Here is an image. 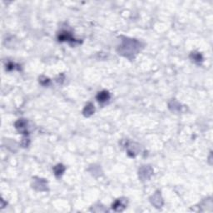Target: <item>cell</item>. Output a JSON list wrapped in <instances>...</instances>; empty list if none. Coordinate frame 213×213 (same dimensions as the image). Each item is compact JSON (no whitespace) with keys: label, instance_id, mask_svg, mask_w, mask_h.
<instances>
[{"label":"cell","instance_id":"cell-1","mask_svg":"<svg viewBox=\"0 0 213 213\" xmlns=\"http://www.w3.org/2000/svg\"><path fill=\"white\" fill-rule=\"evenodd\" d=\"M140 43L136 40H127L121 46V52L125 54V56L129 57V54L133 55L137 52Z\"/></svg>","mask_w":213,"mask_h":213},{"label":"cell","instance_id":"cell-2","mask_svg":"<svg viewBox=\"0 0 213 213\" xmlns=\"http://www.w3.org/2000/svg\"><path fill=\"white\" fill-rule=\"evenodd\" d=\"M126 206H127V203H126L125 200L117 199L113 204V209L114 211H116V212H122L126 208Z\"/></svg>","mask_w":213,"mask_h":213},{"label":"cell","instance_id":"cell-3","mask_svg":"<svg viewBox=\"0 0 213 213\" xmlns=\"http://www.w3.org/2000/svg\"><path fill=\"white\" fill-rule=\"evenodd\" d=\"M15 127L17 130L19 132L23 133V134H28V131H27V122L25 120L19 119L18 122H16Z\"/></svg>","mask_w":213,"mask_h":213},{"label":"cell","instance_id":"cell-4","mask_svg":"<svg viewBox=\"0 0 213 213\" xmlns=\"http://www.w3.org/2000/svg\"><path fill=\"white\" fill-rule=\"evenodd\" d=\"M97 99L99 103H106L110 99V94L108 91H102L97 95Z\"/></svg>","mask_w":213,"mask_h":213},{"label":"cell","instance_id":"cell-5","mask_svg":"<svg viewBox=\"0 0 213 213\" xmlns=\"http://www.w3.org/2000/svg\"><path fill=\"white\" fill-rule=\"evenodd\" d=\"M58 39L59 41H75L68 32H63L62 33H60V35L58 36Z\"/></svg>","mask_w":213,"mask_h":213},{"label":"cell","instance_id":"cell-6","mask_svg":"<svg viewBox=\"0 0 213 213\" xmlns=\"http://www.w3.org/2000/svg\"><path fill=\"white\" fill-rule=\"evenodd\" d=\"M94 113V106L92 103H88L83 110V114L86 117H90Z\"/></svg>","mask_w":213,"mask_h":213},{"label":"cell","instance_id":"cell-7","mask_svg":"<svg viewBox=\"0 0 213 213\" xmlns=\"http://www.w3.org/2000/svg\"><path fill=\"white\" fill-rule=\"evenodd\" d=\"M153 199L154 200H151L152 204H154L156 207H161V205H162V199L161 197V195H159V194L154 195L153 196Z\"/></svg>","mask_w":213,"mask_h":213},{"label":"cell","instance_id":"cell-8","mask_svg":"<svg viewBox=\"0 0 213 213\" xmlns=\"http://www.w3.org/2000/svg\"><path fill=\"white\" fill-rule=\"evenodd\" d=\"M65 170V167L62 166V164H58L57 166H56L53 168V171H54V174L55 176L57 177H59L60 176H62V174Z\"/></svg>","mask_w":213,"mask_h":213},{"label":"cell","instance_id":"cell-9","mask_svg":"<svg viewBox=\"0 0 213 213\" xmlns=\"http://www.w3.org/2000/svg\"><path fill=\"white\" fill-rule=\"evenodd\" d=\"M191 57H192L194 62H200L202 61V55H201L200 53H198V52H192V55H191Z\"/></svg>","mask_w":213,"mask_h":213},{"label":"cell","instance_id":"cell-10","mask_svg":"<svg viewBox=\"0 0 213 213\" xmlns=\"http://www.w3.org/2000/svg\"><path fill=\"white\" fill-rule=\"evenodd\" d=\"M39 82L42 85H48V83H50V80L47 78H44V77H42L40 78V80H39Z\"/></svg>","mask_w":213,"mask_h":213},{"label":"cell","instance_id":"cell-11","mask_svg":"<svg viewBox=\"0 0 213 213\" xmlns=\"http://www.w3.org/2000/svg\"><path fill=\"white\" fill-rule=\"evenodd\" d=\"M15 64H13V63H12V62H10V63H8V66H7V69L8 70H13V69H15Z\"/></svg>","mask_w":213,"mask_h":213}]
</instances>
